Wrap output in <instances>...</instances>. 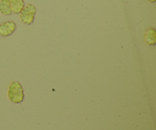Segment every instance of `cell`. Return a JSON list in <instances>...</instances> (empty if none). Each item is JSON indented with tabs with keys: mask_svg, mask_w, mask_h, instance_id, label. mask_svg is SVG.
<instances>
[{
	"mask_svg": "<svg viewBox=\"0 0 156 130\" xmlns=\"http://www.w3.org/2000/svg\"><path fill=\"white\" fill-rule=\"evenodd\" d=\"M8 97L12 103L15 104H20L24 100V91L19 82L14 81L10 84L8 89Z\"/></svg>",
	"mask_w": 156,
	"mask_h": 130,
	"instance_id": "6da1fadb",
	"label": "cell"
},
{
	"mask_svg": "<svg viewBox=\"0 0 156 130\" xmlns=\"http://www.w3.org/2000/svg\"><path fill=\"white\" fill-rule=\"evenodd\" d=\"M36 12L37 9L34 5L30 4V3L27 4L26 5H24V9L19 13L21 21L24 24H27V25L33 24V22L34 21Z\"/></svg>",
	"mask_w": 156,
	"mask_h": 130,
	"instance_id": "7a4b0ae2",
	"label": "cell"
},
{
	"mask_svg": "<svg viewBox=\"0 0 156 130\" xmlns=\"http://www.w3.org/2000/svg\"><path fill=\"white\" fill-rule=\"evenodd\" d=\"M17 25L12 21H5L0 24V36L9 37L15 31Z\"/></svg>",
	"mask_w": 156,
	"mask_h": 130,
	"instance_id": "3957f363",
	"label": "cell"
},
{
	"mask_svg": "<svg viewBox=\"0 0 156 130\" xmlns=\"http://www.w3.org/2000/svg\"><path fill=\"white\" fill-rule=\"evenodd\" d=\"M145 40L149 45L155 46L156 42V30L153 27H151L146 30L145 33Z\"/></svg>",
	"mask_w": 156,
	"mask_h": 130,
	"instance_id": "277c9868",
	"label": "cell"
},
{
	"mask_svg": "<svg viewBox=\"0 0 156 130\" xmlns=\"http://www.w3.org/2000/svg\"><path fill=\"white\" fill-rule=\"evenodd\" d=\"M10 5L12 12L14 14H19L25 5L24 0H10Z\"/></svg>",
	"mask_w": 156,
	"mask_h": 130,
	"instance_id": "5b68a950",
	"label": "cell"
},
{
	"mask_svg": "<svg viewBox=\"0 0 156 130\" xmlns=\"http://www.w3.org/2000/svg\"><path fill=\"white\" fill-rule=\"evenodd\" d=\"M0 13L5 16L12 15L10 0H0Z\"/></svg>",
	"mask_w": 156,
	"mask_h": 130,
	"instance_id": "8992f818",
	"label": "cell"
},
{
	"mask_svg": "<svg viewBox=\"0 0 156 130\" xmlns=\"http://www.w3.org/2000/svg\"><path fill=\"white\" fill-rule=\"evenodd\" d=\"M148 1L150 2H152V3L155 2V0H148Z\"/></svg>",
	"mask_w": 156,
	"mask_h": 130,
	"instance_id": "52a82bcc",
	"label": "cell"
}]
</instances>
